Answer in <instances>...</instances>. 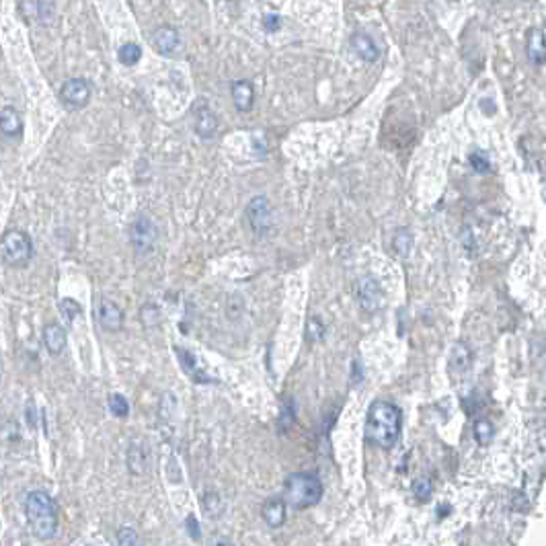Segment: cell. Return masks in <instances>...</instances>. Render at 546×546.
I'll use <instances>...</instances> for the list:
<instances>
[{
  "label": "cell",
  "instance_id": "4dcf8cb0",
  "mask_svg": "<svg viewBox=\"0 0 546 546\" xmlns=\"http://www.w3.org/2000/svg\"><path fill=\"white\" fill-rule=\"evenodd\" d=\"M470 164H472V168H474L477 173H489V171H491V162H489V158L483 156L481 152L470 154Z\"/></svg>",
  "mask_w": 546,
  "mask_h": 546
},
{
  "label": "cell",
  "instance_id": "8fae6325",
  "mask_svg": "<svg viewBox=\"0 0 546 546\" xmlns=\"http://www.w3.org/2000/svg\"><path fill=\"white\" fill-rule=\"evenodd\" d=\"M195 134L204 140H212L218 132V118L216 113L208 107V103H199L195 107Z\"/></svg>",
  "mask_w": 546,
  "mask_h": 546
},
{
  "label": "cell",
  "instance_id": "9a60e30c",
  "mask_svg": "<svg viewBox=\"0 0 546 546\" xmlns=\"http://www.w3.org/2000/svg\"><path fill=\"white\" fill-rule=\"evenodd\" d=\"M150 464V450L144 441H132L128 450V468L132 474H144Z\"/></svg>",
  "mask_w": 546,
  "mask_h": 546
},
{
  "label": "cell",
  "instance_id": "e0dca14e",
  "mask_svg": "<svg viewBox=\"0 0 546 546\" xmlns=\"http://www.w3.org/2000/svg\"><path fill=\"white\" fill-rule=\"evenodd\" d=\"M0 134L6 138H19L23 134V120L14 107L0 109Z\"/></svg>",
  "mask_w": 546,
  "mask_h": 546
},
{
  "label": "cell",
  "instance_id": "7a4b0ae2",
  "mask_svg": "<svg viewBox=\"0 0 546 546\" xmlns=\"http://www.w3.org/2000/svg\"><path fill=\"white\" fill-rule=\"evenodd\" d=\"M25 518L29 530L39 540H50L58 532V505L45 491H31L25 499Z\"/></svg>",
  "mask_w": 546,
  "mask_h": 546
},
{
  "label": "cell",
  "instance_id": "603a6c76",
  "mask_svg": "<svg viewBox=\"0 0 546 546\" xmlns=\"http://www.w3.org/2000/svg\"><path fill=\"white\" fill-rule=\"evenodd\" d=\"M474 437L481 446H489L495 437V427L489 419H479L474 423Z\"/></svg>",
  "mask_w": 546,
  "mask_h": 546
},
{
  "label": "cell",
  "instance_id": "cb8c5ba5",
  "mask_svg": "<svg viewBox=\"0 0 546 546\" xmlns=\"http://www.w3.org/2000/svg\"><path fill=\"white\" fill-rule=\"evenodd\" d=\"M201 507H204V512L210 516V518H220L222 516V499H220V495H216V493H208V495H204L201 497Z\"/></svg>",
  "mask_w": 546,
  "mask_h": 546
},
{
  "label": "cell",
  "instance_id": "ffe728a7",
  "mask_svg": "<svg viewBox=\"0 0 546 546\" xmlns=\"http://www.w3.org/2000/svg\"><path fill=\"white\" fill-rule=\"evenodd\" d=\"M528 58L534 66H545L546 60V45H545V35L540 29H532L530 35H528Z\"/></svg>",
  "mask_w": 546,
  "mask_h": 546
},
{
  "label": "cell",
  "instance_id": "277c9868",
  "mask_svg": "<svg viewBox=\"0 0 546 546\" xmlns=\"http://www.w3.org/2000/svg\"><path fill=\"white\" fill-rule=\"evenodd\" d=\"M33 257V243L25 230H6L0 239V259L8 267H25Z\"/></svg>",
  "mask_w": 546,
  "mask_h": 546
},
{
  "label": "cell",
  "instance_id": "2e32d148",
  "mask_svg": "<svg viewBox=\"0 0 546 546\" xmlns=\"http://www.w3.org/2000/svg\"><path fill=\"white\" fill-rule=\"evenodd\" d=\"M261 516L270 528H281L285 524V499L279 497L267 499L261 507Z\"/></svg>",
  "mask_w": 546,
  "mask_h": 546
},
{
  "label": "cell",
  "instance_id": "e575fe53",
  "mask_svg": "<svg viewBox=\"0 0 546 546\" xmlns=\"http://www.w3.org/2000/svg\"><path fill=\"white\" fill-rule=\"evenodd\" d=\"M446 512H450V507H448V505H441V507H439V518H444Z\"/></svg>",
  "mask_w": 546,
  "mask_h": 546
},
{
  "label": "cell",
  "instance_id": "ba28073f",
  "mask_svg": "<svg viewBox=\"0 0 546 546\" xmlns=\"http://www.w3.org/2000/svg\"><path fill=\"white\" fill-rule=\"evenodd\" d=\"M358 298H360V304H362L364 310L376 312L382 306V300H384L380 281L376 277H372V275L364 277L360 281V285H358Z\"/></svg>",
  "mask_w": 546,
  "mask_h": 546
},
{
  "label": "cell",
  "instance_id": "7402d4cb",
  "mask_svg": "<svg viewBox=\"0 0 546 546\" xmlns=\"http://www.w3.org/2000/svg\"><path fill=\"white\" fill-rule=\"evenodd\" d=\"M118 58L124 66H136L138 62L142 60V47L138 43H124L118 52Z\"/></svg>",
  "mask_w": 546,
  "mask_h": 546
},
{
  "label": "cell",
  "instance_id": "f546056e",
  "mask_svg": "<svg viewBox=\"0 0 546 546\" xmlns=\"http://www.w3.org/2000/svg\"><path fill=\"white\" fill-rule=\"evenodd\" d=\"M306 335H308V341H318V339H323V335H325V325H323L316 316H310V320H308V329H306Z\"/></svg>",
  "mask_w": 546,
  "mask_h": 546
},
{
  "label": "cell",
  "instance_id": "ac0fdd59",
  "mask_svg": "<svg viewBox=\"0 0 546 546\" xmlns=\"http://www.w3.org/2000/svg\"><path fill=\"white\" fill-rule=\"evenodd\" d=\"M448 364H450L452 370H456V372H460V374H462V372H468L470 366H472V351H470V347H468L466 343H462V341L454 343L452 349H450Z\"/></svg>",
  "mask_w": 546,
  "mask_h": 546
},
{
  "label": "cell",
  "instance_id": "1f68e13d",
  "mask_svg": "<svg viewBox=\"0 0 546 546\" xmlns=\"http://www.w3.org/2000/svg\"><path fill=\"white\" fill-rule=\"evenodd\" d=\"M138 543H140L138 540V534L132 528H120V532H118V545L134 546Z\"/></svg>",
  "mask_w": 546,
  "mask_h": 546
},
{
  "label": "cell",
  "instance_id": "836d02e7",
  "mask_svg": "<svg viewBox=\"0 0 546 546\" xmlns=\"http://www.w3.org/2000/svg\"><path fill=\"white\" fill-rule=\"evenodd\" d=\"M185 526H189V534H191V538H199V526H197V522H195V518L193 516H189L187 518V522H185Z\"/></svg>",
  "mask_w": 546,
  "mask_h": 546
},
{
  "label": "cell",
  "instance_id": "3957f363",
  "mask_svg": "<svg viewBox=\"0 0 546 546\" xmlns=\"http://www.w3.org/2000/svg\"><path fill=\"white\" fill-rule=\"evenodd\" d=\"M285 503L294 510H308L323 499V483L314 472H294L283 483Z\"/></svg>",
  "mask_w": 546,
  "mask_h": 546
},
{
  "label": "cell",
  "instance_id": "4316f807",
  "mask_svg": "<svg viewBox=\"0 0 546 546\" xmlns=\"http://www.w3.org/2000/svg\"><path fill=\"white\" fill-rule=\"evenodd\" d=\"M413 493H415L417 499L427 501L431 497V493H433V483L429 479H419V481L413 483Z\"/></svg>",
  "mask_w": 546,
  "mask_h": 546
},
{
  "label": "cell",
  "instance_id": "44dd1931",
  "mask_svg": "<svg viewBox=\"0 0 546 546\" xmlns=\"http://www.w3.org/2000/svg\"><path fill=\"white\" fill-rule=\"evenodd\" d=\"M175 351H177V356H179V362H181V366H183V372H185V374H189V376H191L195 382H201V380H206V376L199 372V368H197V364H195V358H193V353H189V351L181 349V347H177Z\"/></svg>",
  "mask_w": 546,
  "mask_h": 546
},
{
  "label": "cell",
  "instance_id": "7c38bea8",
  "mask_svg": "<svg viewBox=\"0 0 546 546\" xmlns=\"http://www.w3.org/2000/svg\"><path fill=\"white\" fill-rule=\"evenodd\" d=\"M68 337H66V329L60 323H47L43 327V345L47 349L50 356H60L66 349Z\"/></svg>",
  "mask_w": 546,
  "mask_h": 546
},
{
  "label": "cell",
  "instance_id": "30bf717a",
  "mask_svg": "<svg viewBox=\"0 0 546 546\" xmlns=\"http://www.w3.org/2000/svg\"><path fill=\"white\" fill-rule=\"evenodd\" d=\"M99 325L107 333L122 331V327H124V310L111 300H101V304H99Z\"/></svg>",
  "mask_w": 546,
  "mask_h": 546
},
{
  "label": "cell",
  "instance_id": "d6986e66",
  "mask_svg": "<svg viewBox=\"0 0 546 546\" xmlns=\"http://www.w3.org/2000/svg\"><path fill=\"white\" fill-rule=\"evenodd\" d=\"M50 4L45 0H19V10L25 21H47L52 10L47 12Z\"/></svg>",
  "mask_w": 546,
  "mask_h": 546
},
{
  "label": "cell",
  "instance_id": "5bb4252c",
  "mask_svg": "<svg viewBox=\"0 0 546 546\" xmlns=\"http://www.w3.org/2000/svg\"><path fill=\"white\" fill-rule=\"evenodd\" d=\"M230 95H232V103L239 111L247 113L253 109L255 105V89L249 80H237L230 87Z\"/></svg>",
  "mask_w": 546,
  "mask_h": 546
},
{
  "label": "cell",
  "instance_id": "8992f818",
  "mask_svg": "<svg viewBox=\"0 0 546 546\" xmlns=\"http://www.w3.org/2000/svg\"><path fill=\"white\" fill-rule=\"evenodd\" d=\"M58 97H60V101H62L64 107H68L72 111L83 109L91 101V85L85 78H68L60 87Z\"/></svg>",
  "mask_w": 546,
  "mask_h": 546
},
{
  "label": "cell",
  "instance_id": "4fadbf2b",
  "mask_svg": "<svg viewBox=\"0 0 546 546\" xmlns=\"http://www.w3.org/2000/svg\"><path fill=\"white\" fill-rule=\"evenodd\" d=\"M351 47H353V52L364 62H376V60H380V47H378V43L368 33H362V31L353 33L351 35Z\"/></svg>",
  "mask_w": 546,
  "mask_h": 546
},
{
  "label": "cell",
  "instance_id": "83f0119b",
  "mask_svg": "<svg viewBox=\"0 0 546 546\" xmlns=\"http://www.w3.org/2000/svg\"><path fill=\"white\" fill-rule=\"evenodd\" d=\"M411 245H413V239H411L409 232L407 230H399L397 237H395V251H397V255L407 257L411 251Z\"/></svg>",
  "mask_w": 546,
  "mask_h": 546
},
{
  "label": "cell",
  "instance_id": "d6a6232c",
  "mask_svg": "<svg viewBox=\"0 0 546 546\" xmlns=\"http://www.w3.org/2000/svg\"><path fill=\"white\" fill-rule=\"evenodd\" d=\"M263 27H265V31H270V33L277 31V29L281 27V17H279V14H265V17H263Z\"/></svg>",
  "mask_w": 546,
  "mask_h": 546
},
{
  "label": "cell",
  "instance_id": "f1b7e54d",
  "mask_svg": "<svg viewBox=\"0 0 546 546\" xmlns=\"http://www.w3.org/2000/svg\"><path fill=\"white\" fill-rule=\"evenodd\" d=\"M294 403H292V399L283 405V409H281V415H279V431H287L290 427H292V423H294Z\"/></svg>",
  "mask_w": 546,
  "mask_h": 546
},
{
  "label": "cell",
  "instance_id": "484cf974",
  "mask_svg": "<svg viewBox=\"0 0 546 546\" xmlns=\"http://www.w3.org/2000/svg\"><path fill=\"white\" fill-rule=\"evenodd\" d=\"M109 411L120 417V419H126L130 415V403L126 401L124 395H111L109 397Z\"/></svg>",
  "mask_w": 546,
  "mask_h": 546
},
{
  "label": "cell",
  "instance_id": "52a82bcc",
  "mask_svg": "<svg viewBox=\"0 0 546 546\" xmlns=\"http://www.w3.org/2000/svg\"><path fill=\"white\" fill-rule=\"evenodd\" d=\"M247 222L251 230L259 237H265L272 230V206L270 199L263 195H257L247 206Z\"/></svg>",
  "mask_w": 546,
  "mask_h": 546
},
{
  "label": "cell",
  "instance_id": "6da1fadb",
  "mask_svg": "<svg viewBox=\"0 0 546 546\" xmlns=\"http://www.w3.org/2000/svg\"><path fill=\"white\" fill-rule=\"evenodd\" d=\"M403 413L391 401H374L366 417V439L382 450L397 446L401 437Z\"/></svg>",
  "mask_w": 546,
  "mask_h": 546
},
{
  "label": "cell",
  "instance_id": "5b68a950",
  "mask_svg": "<svg viewBox=\"0 0 546 546\" xmlns=\"http://www.w3.org/2000/svg\"><path fill=\"white\" fill-rule=\"evenodd\" d=\"M156 239H158L156 224L148 216H138L132 222V228H130V241H132V247L136 249V253L148 255L156 247Z\"/></svg>",
  "mask_w": 546,
  "mask_h": 546
},
{
  "label": "cell",
  "instance_id": "9c48e42d",
  "mask_svg": "<svg viewBox=\"0 0 546 546\" xmlns=\"http://www.w3.org/2000/svg\"><path fill=\"white\" fill-rule=\"evenodd\" d=\"M152 45L160 56H173L181 47V35L175 27L162 25L152 33Z\"/></svg>",
  "mask_w": 546,
  "mask_h": 546
},
{
  "label": "cell",
  "instance_id": "d4e9b609",
  "mask_svg": "<svg viewBox=\"0 0 546 546\" xmlns=\"http://www.w3.org/2000/svg\"><path fill=\"white\" fill-rule=\"evenodd\" d=\"M60 312L66 316V320L72 325L80 314H83V308H80V304L76 302V300H72V298H64V300H60Z\"/></svg>",
  "mask_w": 546,
  "mask_h": 546
}]
</instances>
